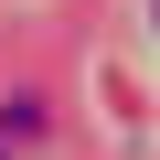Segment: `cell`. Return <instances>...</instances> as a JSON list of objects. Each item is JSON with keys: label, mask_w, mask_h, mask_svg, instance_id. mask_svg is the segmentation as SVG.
<instances>
[{"label": "cell", "mask_w": 160, "mask_h": 160, "mask_svg": "<svg viewBox=\"0 0 160 160\" xmlns=\"http://www.w3.org/2000/svg\"><path fill=\"white\" fill-rule=\"evenodd\" d=\"M32 139H43V96H11V107H0V160L32 149Z\"/></svg>", "instance_id": "obj_1"}, {"label": "cell", "mask_w": 160, "mask_h": 160, "mask_svg": "<svg viewBox=\"0 0 160 160\" xmlns=\"http://www.w3.org/2000/svg\"><path fill=\"white\" fill-rule=\"evenodd\" d=\"M149 11H160V0H149Z\"/></svg>", "instance_id": "obj_2"}]
</instances>
